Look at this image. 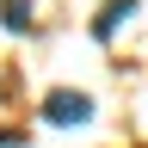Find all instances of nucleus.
<instances>
[{"mask_svg":"<svg viewBox=\"0 0 148 148\" xmlns=\"http://www.w3.org/2000/svg\"><path fill=\"white\" fill-rule=\"evenodd\" d=\"M43 117H49V123H86V117H92V99L62 86V92H49V99H43Z\"/></svg>","mask_w":148,"mask_h":148,"instance_id":"nucleus-1","label":"nucleus"},{"mask_svg":"<svg viewBox=\"0 0 148 148\" xmlns=\"http://www.w3.org/2000/svg\"><path fill=\"white\" fill-rule=\"evenodd\" d=\"M0 25L6 31H31V0H6L0 6Z\"/></svg>","mask_w":148,"mask_h":148,"instance_id":"nucleus-2","label":"nucleus"}]
</instances>
